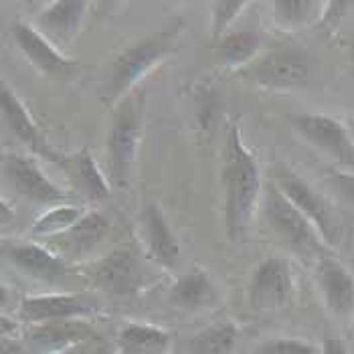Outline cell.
Returning a JSON list of instances; mask_svg holds the SVG:
<instances>
[{"instance_id":"9","label":"cell","mask_w":354,"mask_h":354,"mask_svg":"<svg viewBox=\"0 0 354 354\" xmlns=\"http://www.w3.org/2000/svg\"><path fill=\"white\" fill-rule=\"evenodd\" d=\"M93 283L111 296H134L142 286V270L130 249H115L93 268Z\"/></svg>"},{"instance_id":"18","label":"cell","mask_w":354,"mask_h":354,"mask_svg":"<svg viewBox=\"0 0 354 354\" xmlns=\"http://www.w3.org/2000/svg\"><path fill=\"white\" fill-rule=\"evenodd\" d=\"M65 168L71 174V178L75 183V189L87 201L100 203V201H106L108 198V183H106L104 174L100 172V168H97V164L93 160V156H91V152H89L87 146L82 148L73 158H69L65 162Z\"/></svg>"},{"instance_id":"33","label":"cell","mask_w":354,"mask_h":354,"mask_svg":"<svg viewBox=\"0 0 354 354\" xmlns=\"http://www.w3.org/2000/svg\"><path fill=\"white\" fill-rule=\"evenodd\" d=\"M2 354H27L21 342H17L15 338L2 336Z\"/></svg>"},{"instance_id":"32","label":"cell","mask_w":354,"mask_h":354,"mask_svg":"<svg viewBox=\"0 0 354 354\" xmlns=\"http://www.w3.org/2000/svg\"><path fill=\"white\" fill-rule=\"evenodd\" d=\"M322 354H348L346 346L342 344V340L338 338H326L324 346H322Z\"/></svg>"},{"instance_id":"7","label":"cell","mask_w":354,"mask_h":354,"mask_svg":"<svg viewBox=\"0 0 354 354\" xmlns=\"http://www.w3.org/2000/svg\"><path fill=\"white\" fill-rule=\"evenodd\" d=\"M4 180L19 196L39 203V205H55L65 201V192L55 183H51L39 164L23 154H6L2 160Z\"/></svg>"},{"instance_id":"23","label":"cell","mask_w":354,"mask_h":354,"mask_svg":"<svg viewBox=\"0 0 354 354\" xmlns=\"http://www.w3.org/2000/svg\"><path fill=\"white\" fill-rule=\"evenodd\" d=\"M237 342V328L231 322H221L205 328L191 340V354H231Z\"/></svg>"},{"instance_id":"30","label":"cell","mask_w":354,"mask_h":354,"mask_svg":"<svg viewBox=\"0 0 354 354\" xmlns=\"http://www.w3.org/2000/svg\"><path fill=\"white\" fill-rule=\"evenodd\" d=\"M328 183L346 203L354 205V170L353 172H330Z\"/></svg>"},{"instance_id":"12","label":"cell","mask_w":354,"mask_h":354,"mask_svg":"<svg viewBox=\"0 0 354 354\" xmlns=\"http://www.w3.org/2000/svg\"><path fill=\"white\" fill-rule=\"evenodd\" d=\"M93 312L95 306L80 296H37L23 300L19 318L28 324H49L61 320H82Z\"/></svg>"},{"instance_id":"16","label":"cell","mask_w":354,"mask_h":354,"mask_svg":"<svg viewBox=\"0 0 354 354\" xmlns=\"http://www.w3.org/2000/svg\"><path fill=\"white\" fill-rule=\"evenodd\" d=\"M140 225L144 231L146 247L150 255L166 270H174L180 259V247L176 237L172 235L162 211L156 205H146L142 215H140Z\"/></svg>"},{"instance_id":"11","label":"cell","mask_w":354,"mask_h":354,"mask_svg":"<svg viewBox=\"0 0 354 354\" xmlns=\"http://www.w3.org/2000/svg\"><path fill=\"white\" fill-rule=\"evenodd\" d=\"M12 37L19 49L25 53L27 59H30V63L41 73L55 80H67L75 73L77 69L75 61H69L67 57H63L39 30L23 23H17L12 27Z\"/></svg>"},{"instance_id":"26","label":"cell","mask_w":354,"mask_h":354,"mask_svg":"<svg viewBox=\"0 0 354 354\" xmlns=\"http://www.w3.org/2000/svg\"><path fill=\"white\" fill-rule=\"evenodd\" d=\"M82 211L73 205H59L51 209L49 213H45L39 218L32 227L35 235H63L67 229H71L80 218H82Z\"/></svg>"},{"instance_id":"34","label":"cell","mask_w":354,"mask_h":354,"mask_svg":"<svg viewBox=\"0 0 354 354\" xmlns=\"http://www.w3.org/2000/svg\"><path fill=\"white\" fill-rule=\"evenodd\" d=\"M351 61H353V67H354V30H353V37H351Z\"/></svg>"},{"instance_id":"4","label":"cell","mask_w":354,"mask_h":354,"mask_svg":"<svg viewBox=\"0 0 354 354\" xmlns=\"http://www.w3.org/2000/svg\"><path fill=\"white\" fill-rule=\"evenodd\" d=\"M266 217L272 223L273 229L281 235V239L288 241V245L294 251H298L306 257L322 255L324 239L320 237L316 227L310 223V218L306 217L279 189L268 192Z\"/></svg>"},{"instance_id":"31","label":"cell","mask_w":354,"mask_h":354,"mask_svg":"<svg viewBox=\"0 0 354 354\" xmlns=\"http://www.w3.org/2000/svg\"><path fill=\"white\" fill-rule=\"evenodd\" d=\"M324 15H322V21L320 25L322 27H336L338 21L346 15L348 8H353V2H326L324 4Z\"/></svg>"},{"instance_id":"21","label":"cell","mask_w":354,"mask_h":354,"mask_svg":"<svg viewBox=\"0 0 354 354\" xmlns=\"http://www.w3.org/2000/svg\"><path fill=\"white\" fill-rule=\"evenodd\" d=\"M170 336L160 328L146 324H126L120 332V348L124 354H166Z\"/></svg>"},{"instance_id":"13","label":"cell","mask_w":354,"mask_h":354,"mask_svg":"<svg viewBox=\"0 0 354 354\" xmlns=\"http://www.w3.org/2000/svg\"><path fill=\"white\" fill-rule=\"evenodd\" d=\"M0 104H2V115H4V122L8 126V130L19 138L21 142H25L27 146H30V150L35 154H39L41 158L49 160V162L63 164L67 162V158L59 156L53 148L47 144V140L43 138V134L39 132L37 124L32 122V118L28 115V111L25 106L19 102V97L8 89V87H2V93H0Z\"/></svg>"},{"instance_id":"3","label":"cell","mask_w":354,"mask_h":354,"mask_svg":"<svg viewBox=\"0 0 354 354\" xmlns=\"http://www.w3.org/2000/svg\"><path fill=\"white\" fill-rule=\"evenodd\" d=\"M142 109L144 95H130L115 111L108 138L109 172L118 187H126L132 164L136 160L138 144L142 136Z\"/></svg>"},{"instance_id":"22","label":"cell","mask_w":354,"mask_h":354,"mask_svg":"<svg viewBox=\"0 0 354 354\" xmlns=\"http://www.w3.org/2000/svg\"><path fill=\"white\" fill-rule=\"evenodd\" d=\"M85 2H69V0H61V2H51L43 12H41V25L49 28L51 32H57L61 37H69L73 35L85 12Z\"/></svg>"},{"instance_id":"19","label":"cell","mask_w":354,"mask_h":354,"mask_svg":"<svg viewBox=\"0 0 354 354\" xmlns=\"http://www.w3.org/2000/svg\"><path fill=\"white\" fill-rule=\"evenodd\" d=\"M109 233V221L102 213H87L83 215L71 229H67L61 239V249L71 255H83L100 245Z\"/></svg>"},{"instance_id":"17","label":"cell","mask_w":354,"mask_h":354,"mask_svg":"<svg viewBox=\"0 0 354 354\" xmlns=\"http://www.w3.org/2000/svg\"><path fill=\"white\" fill-rule=\"evenodd\" d=\"M95 332L82 320H61L37 324L30 330V344L37 353H65L71 346L91 338Z\"/></svg>"},{"instance_id":"14","label":"cell","mask_w":354,"mask_h":354,"mask_svg":"<svg viewBox=\"0 0 354 354\" xmlns=\"http://www.w3.org/2000/svg\"><path fill=\"white\" fill-rule=\"evenodd\" d=\"M318 283L326 308L338 318H346L354 312V275L336 259L322 255L318 261Z\"/></svg>"},{"instance_id":"6","label":"cell","mask_w":354,"mask_h":354,"mask_svg":"<svg viewBox=\"0 0 354 354\" xmlns=\"http://www.w3.org/2000/svg\"><path fill=\"white\" fill-rule=\"evenodd\" d=\"M292 126L334 162L354 170V140L342 122L324 113H298L292 115Z\"/></svg>"},{"instance_id":"28","label":"cell","mask_w":354,"mask_h":354,"mask_svg":"<svg viewBox=\"0 0 354 354\" xmlns=\"http://www.w3.org/2000/svg\"><path fill=\"white\" fill-rule=\"evenodd\" d=\"M247 6V2L239 0V2H215L213 4V37L221 39L225 28L229 27V23L243 10Z\"/></svg>"},{"instance_id":"25","label":"cell","mask_w":354,"mask_h":354,"mask_svg":"<svg viewBox=\"0 0 354 354\" xmlns=\"http://www.w3.org/2000/svg\"><path fill=\"white\" fill-rule=\"evenodd\" d=\"M320 8L322 4L312 0H277L273 2V17L281 28H298L310 23Z\"/></svg>"},{"instance_id":"20","label":"cell","mask_w":354,"mask_h":354,"mask_svg":"<svg viewBox=\"0 0 354 354\" xmlns=\"http://www.w3.org/2000/svg\"><path fill=\"white\" fill-rule=\"evenodd\" d=\"M215 298H217L215 286L207 272H203V270H192V272L185 273L172 286V292H170V300L185 310L205 308V306L213 304Z\"/></svg>"},{"instance_id":"2","label":"cell","mask_w":354,"mask_h":354,"mask_svg":"<svg viewBox=\"0 0 354 354\" xmlns=\"http://www.w3.org/2000/svg\"><path fill=\"white\" fill-rule=\"evenodd\" d=\"M178 32H180V21L148 35L146 39L138 41L136 45L128 47L120 55L113 61L111 77L102 91L104 104L108 106L115 104L148 69H152L158 61H162L164 57L174 49Z\"/></svg>"},{"instance_id":"5","label":"cell","mask_w":354,"mask_h":354,"mask_svg":"<svg viewBox=\"0 0 354 354\" xmlns=\"http://www.w3.org/2000/svg\"><path fill=\"white\" fill-rule=\"evenodd\" d=\"M277 187L283 192L306 217L316 227L320 237L328 245H336L342 239V223L336 211L326 198L316 192L310 185H306L298 174L290 170H281L277 174Z\"/></svg>"},{"instance_id":"10","label":"cell","mask_w":354,"mask_h":354,"mask_svg":"<svg viewBox=\"0 0 354 354\" xmlns=\"http://www.w3.org/2000/svg\"><path fill=\"white\" fill-rule=\"evenodd\" d=\"M251 75L266 87H301L310 80V61L300 51H275L257 61L251 69Z\"/></svg>"},{"instance_id":"1","label":"cell","mask_w":354,"mask_h":354,"mask_svg":"<svg viewBox=\"0 0 354 354\" xmlns=\"http://www.w3.org/2000/svg\"><path fill=\"white\" fill-rule=\"evenodd\" d=\"M225 223L231 239H237L245 233L247 225L253 217V209L257 205L261 180L259 168L251 152L241 142L237 126H231L229 138L225 144Z\"/></svg>"},{"instance_id":"29","label":"cell","mask_w":354,"mask_h":354,"mask_svg":"<svg viewBox=\"0 0 354 354\" xmlns=\"http://www.w3.org/2000/svg\"><path fill=\"white\" fill-rule=\"evenodd\" d=\"M113 346L109 344L106 338H102L100 334H93L91 338L83 340L80 344L71 346L69 351H65L63 354H113Z\"/></svg>"},{"instance_id":"24","label":"cell","mask_w":354,"mask_h":354,"mask_svg":"<svg viewBox=\"0 0 354 354\" xmlns=\"http://www.w3.org/2000/svg\"><path fill=\"white\" fill-rule=\"evenodd\" d=\"M259 49V37L251 30H235L221 39L218 53L227 65H243L251 61Z\"/></svg>"},{"instance_id":"27","label":"cell","mask_w":354,"mask_h":354,"mask_svg":"<svg viewBox=\"0 0 354 354\" xmlns=\"http://www.w3.org/2000/svg\"><path fill=\"white\" fill-rule=\"evenodd\" d=\"M253 354H322L314 344L296 338H273L259 344Z\"/></svg>"},{"instance_id":"8","label":"cell","mask_w":354,"mask_h":354,"mask_svg":"<svg viewBox=\"0 0 354 354\" xmlns=\"http://www.w3.org/2000/svg\"><path fill=\"white\" fill-rule=\"evenodd\" d=\"M294 292V275L288 259L270 257L253 272L249 286V301L255 310H273L290 301Z\"/></svg>"},{"instance_id":"15","label":"cell","mask_w":354,"mask_h":354,"mask_svg":"<svg viewBox=\"0 0 354 354\" xmlns=\"http://www.w3.org/2000/svg\"><path fill=\"white\" fill-rule=\"evenodd\" d=\"M4 257L28 277L39 281H59L67 272L65 263L47 251L45 247L32 245V243H4L2 247Z\"/></svg>"}]
</instances>
